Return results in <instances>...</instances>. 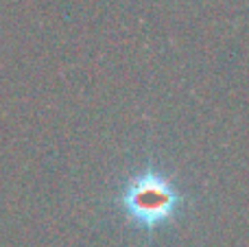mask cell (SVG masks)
<instances>
[{
	"label": "cell",
	"mask_w": 249,
	"mask_h": 247,
	"mask_svg": "<svg viewBox=\"0 0 249 247\" xmlns=\"http://www.w3.org/2000/svg\"><path fill=\"white\" fill-rule=\"evenodd\" d=\"M121 204L133 226L153 232L175 217L184 197L166 175L149 166L124 184Z\"/></svg>",
	"instance_id": "6da1fadb"
}]
</instances>
